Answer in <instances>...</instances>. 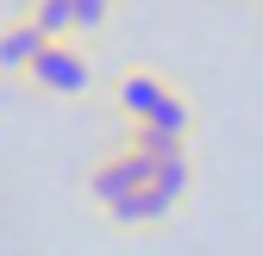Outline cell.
I'll use <instances>...</instances> for the list:
<instances>
[{
    "label": "cell",
    "mask_w": 263,
    "mask_h": 256,
    "mask_svg": "<svg viewBox=\"0 0 263 256\" xmlns=\"http://www.w3.org/2000/svg\"><path fill=\"white\" fill-rule=\"evenodd\" d=\"M31 81L44 94H88L94 88V62L82 44H44V56L31 62Z\"/></svg>",
    "instance_id": "obj_1"
},
{
    "label": "cell",
    "mask_w": 263,
    "mask_h": 256,
    "mask_svg": "<svg viewBox=\"0 0 263 256\" xmlns=\"http://www.w3.org/2000/svg\"><path fill=\"white\" fill-rule=\"evenodd\" d=\"M88 187H94V200L113 212L119 200H132V194H144V187H151V163H144V156H132V150H113V156L94 163Z\"/></svg>",
    "instance_id": "obj_2"
},
{
    "label": "cell",
    "mask_w": 263,
    "mask_h": 256,
    "mask_svg": "<svg viewBox=\"0 0 263 256\" xmlns=\"http://www.w3.org/2000/svg\"><path fill=\"white\" fill-rule=\"evenodd\" d=\"M163 94H170V81H163L157 69H132V75H119V88H113V106H119L132 125H144V119L157 113Z\"/></svg>",
    "instance_id": "obj_3"
},
{
    "label": "cell",
    "mask_w": 263,
    "mask_h": 256,
    "mask_svg": "<svg viewBox=\"0 0 263 256\" xmlns=\"http://www.w3.org/2000/svg\"><path fill=\"white\" fill-rule=\"evenodd\" d=\"M44 56V31L31 25V19H7L0 25V69H19L31 75V62Z\"/></svg>",
    "instance_id": "obj_4"
},
{
    "label": "cell",
    "mask_w": 263,
    "mask_h": 256,
    "mask_svg": "<svg viewBox=\"0 0 263 256\" xmlns=\"http://www.w3.org/2000/svg\"><path fill=\"white\" fill-rule=\"evenodd\" d=\"M144 125H151V132H163V138H176V144H188V132H194V106H188V94H182V88H170Z\"/></svg>",
    "instance_id": "obj_5"
},
{
    "label": "cell",
    "mask_w": 263,
    "mask_h": 256,
    "mask_svg": "<svg viewBox=\"0 0 263 256\" xmlns=\"http://www.w3.org/2000/svg\"><path fill=\"white\" fill-rule=\"evenodd\" d=\"M25 19L44 31V44H76V0H38Z\"/></svg>",
    "instance_id": "obj_6"
},
{
    "label": "cell",
    "mask_w": 263,
    "mask_h": 256,
    "mask_svg": "<svg viewBox=\"0 0 263 256\" xmlns=\"http://www.w3.org/2000/svg\"><path fill=\"white\" fill-rule=\"evenodd\" d=\"M125 150H132V156H144L151 169H157V163H176V156H188V144L151 132V125H132V132H125Z\"/></svg>",
    "instance_id": "obj_7"
},
{
    "label": "cell",
    "mask_w": 263,
    "mask_h": 256,
    "mask_svg": "<svg viewBox=\"0 0 263 256\" xmlns=\"http://www.w3.org/2000/svg\"><path fill=\"white\" fill-rule=\"evenodd\" d=\"M163 219H170V200H163V194H151V187L113 206V225H163Z\"/></svg>",
    "instance_id": "obj_8"
},
{
    "label": "cell",
    "mask_w": 263,
    "mask_h": 256,
    "mask_svg": "<svg viewBox=\"0 0 263 256\" xmlns=\"http://www.w3.org/2000/svg\"><path fill=\"white\" fill-rule=\"evenodd\" d=\"M188 181H194V156H176V163H157L151 169V194H163V200H182L188 194Z\"/></svg>",
    "instance_id": "obj_9"
},
{
    "label": "cell",
    "mask_w": 263,
    "mask_h": 256,
    "mask_svg": "<svg viewBox=\"0 0 263 256\" xmlns=\"http://www.w3.org/2000/svg\"><path fill=\"white\" fill-rule=\"evenodd\" d=\"M107 25V0H76V31H101Z\"/></svg>",
    "instance_id": "obj_10"
}]
</instances>
